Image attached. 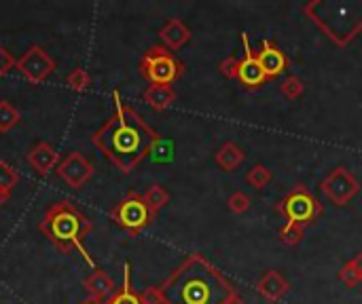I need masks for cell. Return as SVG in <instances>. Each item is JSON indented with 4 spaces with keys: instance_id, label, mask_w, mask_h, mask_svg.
<instances>
[{
    "instance_id": "14",
    "label": "cell",
    "mask_w": 362,
    "mask_h": 304,
    "mask_svg": "<svg viewBox=\"0 0 362 304\" xmlns=\"http://www.w3.org/2000/svg\"><path fill=\"white\" fill-rule=\"evenodd\" d=\"M288 290H291V284L278 271H267L257 284V292L272 304L280 303L288 294Z\"/></svg>"
},
{
    "instance_id": "32",
    "label": "cell",
    "mask_w": 362,
    "mask_h": 304,
    "mask_svg": "<svg viewBox=\"0 0 362 304\" xmlns=\"http://www.w3.org/2000/svg\"><path fill=\"white\" fill-rule=\"evenodd\" d=\"M223 304H246V300H244V298H242V296L235 292V294H231V296H229V298H227V300H225Z\"/></svg>"
},
{
    "instance_id": "22",
    "label": "cell",
    "mask_w": 362,
    "mask_h": 304,
    "mask_svg": "<svg viewBox=\"0 0 362 304\" xmlns=\"http://www.w3.org/2000/svg\"><path fill=\"white\" fill-rule=\"evenodd\" d=\"M280 93H282L286 99L295 102V99H299V97L305 93V83H303L299 76L291 74V76H288V78H284V83L280 85Z\"/></svg>"
},
{
    "instance_id": "21",
    "label": "cell",
    "mask_w": 362,
    "mask_h": 304,
    "mask_svg": "<svg viewBox=\"0 0 362 304\" xmlns=\"http://www.w3.org/2000/svg\"><path fill=\"white\" fill-rule=\"evenodd\" d=\"M19 121H21L19 110H17L11 102L2 99V102H0V133H8Z\"/></svg>"
},
{
    "instance_id": "26",
    "label": "cell",
    "mask_w": 362,
    "mask_h": 304,
    "mask_svg": "<svg viewBox=\"0 0 362 304\" xmlns=\"http://www.w3.org/2000/svg\"><path fill=\"white\" fill-rule=\"evenodd\" d=\"M17 182H19V174L8 163L0 161V190L11 195V190L17 186Z\"/></svg>"
},
{
    "instance_id": "5",
    "label": "cell",
    "mask_w": 362,
    "mask_h": 304,
    "mask_svg": "<svg viewBox=\"0 0 362 304\" xmlns=\"http://www.w3.org/2000/svg\"><path fill=\"white\" fill-rule=\"evenodd\" d=\"M138 70L151 85H172L185 74V63L170 49L155 44L142 55Z\"/></svg>"
},
{
    "instance_id": "23",
    "label": "cell",
    "mask_w": 362,
    "mask_h": 304,
    "mask_svg": "<svg viewBox=\"0 0 362 304\" xmlns=\"http://www.w3.org/2000/svg\"><path fill=\"white\" fill-rule=\"evenodd\" d=\"M246 182L252 186V188H265L269 182H272V171L265 167V165H255V167H250L248 169V174H246Z\"/></svg>"
},
{
    "instance_id": "20",
    "label": "cell",
    "mask_w": 362,
    "mask_h": 304,
    "mask_svg": "<svg viewBox=\"0 0 362 304\" xmlns=\"http://www.w3.org/2000/svg\"><path fill=\"white\" fill-rule=\"evenodd\" d=\"M142 197H144L146 205H148L155 214H159V209H163V207L170 203V193H168L161 184H151Z\"/></svg>"
},
{
    "instance_id": "4",
    "label": "cell",
    "mask_w": 362,
    "mask_h": 304,
    "mask_svg": "<svg viewBox=\"0 0 362 304\" xmlns=\"http://www.w3.org/2000/svg\"><path fill=\"white\" fill-rule=\"evenodd\" d=\"M303 11L337 47L350 44L362 32V0H354V2L312 0L303 6Z\"/></svg>"
},
{
    "instance_id": "28",
    "label": "cell",
    "mask_w": 362,
    "mask_h": 304,
    "mask_svg": "<svg viewBox=\"0 0 362 304\" xmlns=\"http://www.w3.org/2000/svg\"><path fill=\"white\" fill-rule=\"evenodd\" d=\"M15 68H17V59L11 55V51L6 47H0V76H6Z\"/></svg>"
},
{
    "instance_id": "10",
    "label": "cell",
    "mask_w": 362,
    "mask_h": 304,
    "mask_svg": "<svg viewBox=\"0 0 362 304\" xmlns=\"http://www.w3.org/2000/svg\"><path fill=\"white\" fill-rule=\"evenodd\" d=\"M55 174L70 188H81L93 176V165L81 152H70L66 159L59 161V165L55 167Z\"/></svg>"
},
{
    "instance_id": "30",
    "label": "cell",
    "mask_w": 362,
    "mask_h": 304,
    "mask_svg": "<svg viewBox=\"0 0 362 304\" xmlns=\"http://www.w3.org/2000/svg\"><path fill=\"white\" fill-rule=\"evenodd\" d=\"M140 303L142 304H163L161 290H159L157 286H151V288H146L144 292H140Z\"/></svg>"
},
{
    "instance_id": "8",
    "label": "cell",
    "mask_w": 362,
    "mask_h": 304,
    "mask_svg": "<svg viewBox=\"0 0 362 304\" xmlns=\"http://www.w3.org/2000/svg\"><path fill=\"white\" fill-rule=\"evenodd\" d=\"M322 193H325V197L335 205V207H344V205H348L356 195H358V190H361V184H358V180L354 178V174L348 169V167H344V165H339V167H335L325 180H322Z\"/></svg>"
},
{
    "instance_id": "16",
    "label": "cell",
    "mask_w": 362,
    "mask_h": 304,
    "mask_svg": "<svg viewBox=\"0 0 362 304\" xmlns=\"http://www.w3.org/2000/svg\"><path fill=\"white\" fill-rule=\"evenodd\" d=\"M83 288L89 292V298H95L102 303H106L115 294V281L102 269H93V273L83 281Z\"/></svg>"
},
{
    "instance_id": "3",
    "label": "cell",
    "mask_w": 362,
    "mask_h": 304,
    "mask_svg": "<svg viewBox=\"0 0 362 304\" xmlns=\"http://www.w3.org/2000/svg\"><path fill=\"white\" fill-rule=\"evenodd\" d=\"M38 229L62 254L78 250L81 256L85 258V262L89 267H93V258L87 254V250L83 245L85 237L91 233V220L81 209H76L74 203H70V201L53 203L47 209L45 218L40 220Z\"/></svg>"
},
{
    "instance_id": "18",
    "label": "cell",
    "mask_w": 362,
    "mask_h": 304,
    "mask_svg": "<svg viewBox=\"0 0 362 304\" xmlns=\"http://www.w3.org/2000/svg\"><path fill=\"white\" fill-rule=\"evenodd\" d=\"M244 159H246V152L235 142H225L214 154V161L223 171H235L244 163Z\"/></svg>"
},
{
    "instance_id": "2",
    "label": "cell",
    "mask_w": 362,
    "mask_h": 304,
    "mask_svg": "<svg viewBox=\"0 0 362 304\" xmlns=\"http://www.w3.org/2000/svg\"><path fill=\"white\" fill-rule=\"evenodd\" d=\"M163 304H223L238 290L202 254H191L159 286Z\"/></svg>"
},
{
    "instance_id": "19",
    "label": "cell",
    "mask_w": 362,
    "mask_h": 304,
    "mask_svg": "<svg viewBox=\"0 0 362 304\" xmlns=\"http://www.w3.org/2000/svg\"><path fill=\"white\" fill-rule=\"evenodd\" d=\"M106 304H142L140 303V294L132 288L129 265L123 267V286L106 300Z\"/></svg>"
},
{
    "instance_id": "12",
    "label": "cell",
    "mask_w": 362,
    "mask_h": 304,
    "mask_svg": "<svg viewBox=\"0 0 362 304\" xmlns=\"http://www.w3.org/2000/svg\"><path fill=\"white\" fill-rule=\"evenodd\" d=\"M255 53H257V59H259V63H261V68H263L267 80L280 76V74L288 68V57H286L284 51H282L278 44H274L272 40H263V42H261V49L255 51Z\"/></svg>"
},
{
    "instance_id": "27",
    "label": "cell",
    "mask_w": 362,
    "mask_h": 304,
    "mask_svg": "<svg viewBox=\"0 0 362 304\" xmlns=\"http://www.w3.org/2000/svg\"><path fill=\"white\" fill-rule=\"evenodd\" d=\"M227 207H229L233 214L242 216V214H246V212L250 209V197H248L244 190H235V193L229 197V201H227Z\"/></svg>"
},
{
    "instance_id": "24",
    "label": "cell",
    "mask_w": 362,
    "mask_h": 304,
    "mask_svg": "<svg viewBox=\"0 0 362 304\" xmlns=\"http://www.w3.org/2000/svg\"><path fill=\"white\" fill-rule=\"evenodd\" d=\"M305 229H308V226L286 222V224L280 229V241H282L284 245H297V243H301V241H303V237H305Z\"/></svg>"
},
{
    "instance_id": "7",
    "label": "cell",
    "mask_w": 362,
    "mask_h": 304,
    "mask_svg": "<svg viewBox=\"0 0 362 304\" xmlns=\"http://www.w3.org/2000/svg\"><path fill=\"white\" fill-rule=\"evenodd\" d=\"M276 212L291 224L308 226L322 214V203L308 190L305 184H297L278 205Z\"/></svg>"
},
{
    "instance_id": "1",
    "label": "cell",
    "mask_w": 362,
    "mask_h": 304,
    "mask_svg": "<svg viewBox=\"0 0 362 304\" xmlns=\"http://www.w3.org/2000/svg\"><path fill=\"white\" fill-rule=\"evenodd\" d=\"M115 97V114L112 118L91 135L93 146L123 174H129L144 157L153 152L159 142V135L153 127H148L142 116L121 102L119 91Z\"/></svg>"
},
{
    "instance_id": "15",
    "label": "cell",
    "mask_w": 362,
    "mask_h": 304,
    "mask_svg": "<svg viewBox=\"0 0 362 304\" xmlns=\"http://www.w3.org/2000/svg\"><path fill=\"white\" fill-rule=\"evenodd\" d=\"M159 38L163 42L165 49L170 51H178L182 49L189 40H191V30L187 28V23L178 17H172L165 21V25L159 30Z\"/></svg>"
},
{
    "instance_id": "33",
    "label": "cell",
    "mask_w": 362,
    "mask_h": 304,
    "mask_svg": "<svg viewBox=\"0 0 362 304\" xmlns=\"http://www.w3.org/2000/svg\"><path fill=\"white\" fill-rule=\"evenodd\" d=\"M8 201V193H4V190H0V207L4 205Z\"/></svg>"
},
{
    "instance_id": "11",
    "label": "cell",
    "mask_w": 362,
    "mask_h": 304,
    "mask_svg": "<svg viewBox=\"0 0 362 304\" xmlns=\"http://www.w3.org/2000/svg\"><path fill=\"white\" fill-rule=\"evenodd\" d=\"M242 44H244V57L240 59V72H238V80L246 87V89H259L267 83V76L257 59V53L250 47V36L248 32L240 34Z\"/></svg>"
},
{
    "instance_id": "25",
    "label": "cell",
    "mask_w": 362,
    "mask_h": 304,
    "mask_svg": "<svg viewBox=\"0 0 362 304\" xmlns=\"http://www.w3.org/2000/svg\"><path fill=\"white\" fill-rule=\"evenodd\" d=\"M66 85H68L72 91L83 93V91L91 85V76H89V72H87V70H83V68H74V70L66 76Z\"/></svg>"
},
{
    "instance_id": "9",
    "label": "cell",
    "mask_w": 362,
    "mask_h": 304,
    "mask_svg": "<svg viewBox=\"0 0 362 304\" xmlns=\"http://www.w3.org/2000/svg\"><path fill=\"white\" fill-rule=\"evenodd\" d=\"M17 70L30 80V83H45L53 72H55V61L53 57L40 47L32 44L19 59H17Z\"/></svg>"
},
{
    "instance_id": "29",
    "label": "cell",
    "mask_w": 362,
    "mask_h": 304,
    "mask_svg": "<svg viewBox=\"0 0 362 304\" xmlns=\"http://www.w3.org/2000/svg\"><path fill=\"white\" fill-rule=\"evenodd\" d=\"M218 70H221V74H223V76H227V78H238V72H240V59L231 55V57H227V59H223V61H221Z\"/></svg>"
},
{
    "instance_id": "6",
    "label": "cell",
    "mask_w": 362,
    "mask_h": 304,
    "mask_svg": "<svg viewBox=\"0 0 362 304\" xmlns=\"http://www.w3.org/2000/svg\"><path fill=\"white\" fill-rule=\"evenodd\" d=\"M155 212L146 205L144 197L140 193H127L112 209H110V218L115 224H119L125 233L129 235H140L144 229H148L155 220Z\"/></svg>"
},
{
    "instance_id": "34",
    "label": "cell",
    "mask_w": 362,
    "mask_h": 304,
    "mask_svg": "<svg viewBox=\"0 0 362 304\" xmlns=\"http://www.w3.org/2000/svg\"><path fill=\"white\" fill-rule=\"evenodd\" d=\"M81 304H106V303H102V300H95V298H85V300H83Z\"/></svg>"
},
{
    "instance_id": "17",
    "label": "cell",
    "mask_w": 362,
    "mask_h": 304,
    "mask_svg": "<svg viewBox=\"0 0 362 304\" xmlns=\"http://www.w3.org/2000/svg\"><path fill=\"white\" fill-rule=\"evenodd\" d=\"M142 97H144V102H146L153 110L163 112V110H168V108L174 104L176 91H174L172 85H148V89L144 91Z\"/></svg>"
},
{
    "instance_id": "13",
    "label": "cell",
    "mask_w": 362,
    "mask_h": 304,
    "mask_svg": "<svg viewBox=\"0 0 362 304\" xmlns=\"http://www.w3.org/2000/svg\"><path fill=\"white\" fill-rule=\"evenodd\" d=\"M25 161L32 165V169L36 171V174H40V176H47L49 171H53L57 165H59V152L51 146V144H47V142H38L30 152H28V157H25Z\"/></svg>"
},
{
    "instance_id": "31",
    "label": "cell",
    "mask_w": 362,
    "mask_h": 304,
    "mask_svg": "<svg viewBox=\"0 0 362 304\" xmlns=\"http://www.w3.org/2000/svg\"><path fill=\"white\" fill-rule=\"evenodd\" d=\"M350 262H352L354 271L358 273V277H361V284H362V252H361V254H356V256H354V258H352Z\"/></svg>"
}]
</instances>
